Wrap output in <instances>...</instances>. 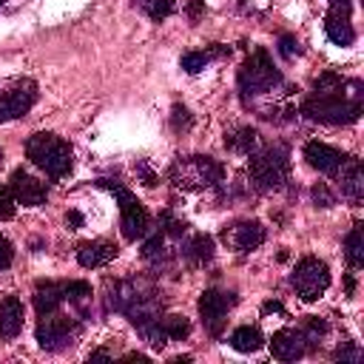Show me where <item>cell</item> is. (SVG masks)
<instances>
[{
    "mask_svg": "<svg viewBox=\"0 0 364 364\" xmlns=\"http://www.w3.org/2000/svg\"><path fill=\"white\" fill-rule=\"evenodd\" d=\"M364 108V85L358 80H344L338 91L327 94H310L301 102V117L321 125H350L361 117Z\"/></svg>",
    "mask_w": 364,
    "mask_h": 364,
    "instance_id": "obj_1",
    "label": "cell"
},
{
    "mask_svg": "<svg viewBox=\"0 0 364 364\" xmlns=\"http://www.w3.org/2000/svg\"><path fill=\"white\" fill-rule=\"evenodd\" d=\"M111 310L122 313L134 327H142L162 316V299L159 290L145 279H119L108 290Z\"/></svg>",
    "mask_w": 364,
    "mask_h": 364,
    "instance_id": "obj_2",
    "label": "cell"
},
{
    "mask_svg": "<svg viewBox=\"0 0 364 364\" xmlns=\"http://www.w3.org/2000/svg\"><path fill=\"white\" fill-rule=\"evenodd\" d=\"M236 82H239L242 102L250 108L259 97H270L282 85V74H279V68L273 65V60L264 48H253L247 54V60L242 63V68L236 74Z\"/></svg>",
    "mask_w": 364,
    "mask_h": 364,
    "instance_id": "obj_3",
    "label": "cell"
},
{
    "mask_svg": "<svg viewBox=\"0 0 364 364\" xmlns=\"http://www.w3.org/2000/svg\"><path fill=\"white\" fill-rule=\"evenodd\" d=\"M26 156L40 168V171H46L48 173V179H63L68 171H71V165H74V151H71V145L63 139V136H57V134H31L28 139H26Z\"/></svg>",
    "mask_w": 364,
    "mask_h": 364,
    "instance_id": "obj_4",
    "label": "cell"
},
{
    "mask_svg": "<svg viewBox=\"0 0 364 364\" xmlns=\"http://www.w3.org/2000/svg\"><path fill=\"white\" fill-rule=\"evenodd\" d=\"M168 179L179 191H205V188H216L225 179V168L213 156L191 154V156H176L171 162Z\"/></svg>",
    "mask_w": 364,
    "mask_h": 364,
    "instance_id": "obj_5",
    "label": "cell"
},
{
    "mask_svg": "<svg viewBox=\"0 0 364 364\" xmlns=\"http://www.w3.org/2000/svg\"><path fill=\"white\" fill-rule=\"evenodd\" d=\"M250 182L256 191H276L290 176V154L284 145L273 142L267 148H256L250 154Z\"/></svg>",
    "mask_w": 364,
    "mask_h": 364,
    "instance_id": "obj_6",
    "label": "cell"
},
{
    "mask_svg": "<svg viewBox=\"0 0 364 364\" xmlns=\"http://www.w3.org/2000/svg\"><path fill=\"white\" fill-rule=\"evenodd\" d=\"M97 185L105 188V191H111V193L117 196V202H119V228H122V236H125L128 242L142 239V236L148 233V228H151V216H148L145 205H142V202H139L122 182H114V179H97Z\"/></svg>",
    "mask_w": 364,
    "mask_h": 364,
    "instance_id": "obj_7",
    "label": "cell"
},
{
    "mask_svg": "<svg viewBox=\"0 0 364 364\" xmlns=\"http://www.w3.org/2000/svg\"><path fill=\"white\" fill-rule=\"evenodd\" d=\"M290 284L304 301H316L330 287V267L318 256H301L290 273Z\"/></svg>",
    "mask_w": 364,
    "mask_h": 364,
    "instance_id": "obj_8",
    "label": "cell"
},
{
    "mask_svg": "<svg viewBox=\"0 0 364 364\" xmlns=\"http://www.w3.org/2000/svg\"><path fill=\"white\" fill-rule=\"evenodd\" d=\"M77 333H80V321L71 318V316H60L57 310L48 313V316H40V324H37V330H34L37 344H40L46 353L65 350L68 344H74Z\"/></svg>",
    "mask_w": 364,
    "mask_h": 364,
    "instance_id": "obj_9",
    "label": "cell"
},
{
    "mask_svg": "<svg viewBox=\"0 0 364 364\" xmlns=\"http://www.w3.org/2000/svg\"><path fill=\"white\" fill-rule=\"evenodd\" d=\"M37 102V82L34 80H14L0 85V122L17 119L31 111Z\"/></svg>",
    "mask_w": 364,
    "mask_h": 364,
    "instance_id": "obj_10",
    "label": "cell"
},
{
    "mask_svg": "<svg viewBox=\"0 0 364 364\" xmlns=\"http://www.w3.org/2000/svg\"><path fill=\"white\" fill-rule=\"evenodd\" d=\"M233 304H236V293H225V290H216V287H210L199 296V316H202V324L210 336L222 333L225 316Z\"/></svg>",
    "mask_w": 364,
    "mask_h": 364,
    "instance_id": "obj_11",
    "label": "cell"
},
{
    "mask_svg": "<svg viewBox=\"0 0 364 364\" xmlns=\"http://www.w3.org/2000/svg\"><path fill=\"white\" fill-rule=\"evenodd\" d=\"M324 34L336 46H350L355 40L353 28V3L350 0H330L327 17H324Z\"/></svg>",
    "mask_w": 364,
    "mask_h": 364,
    "instance_id": "obj_12",
    "label": "cell"
},
{
    "mask_svg": "<svg viewBox=\"0 0 364 364\" xmlns=\"http://www.w3.org/2000/svg\"><path fill=\"white\" fill-rule=\"evenodd\" d=\"M219 239H222L230 250H236V253H247V250H256L259 245H264L267 230H264V225L256 222V219H242V222L228 225V228L222 230Z\"/></svg>",
    "mask_w": 364,
    "mask_h": 364,
    "instance_id": "obj_13",
    "label": "cell"
},
{
    "mask_svg": "<svg viewBox=\"0 0 364 364\" xmlns=\"http://www.w3.org/2000/svg\"><path fill=\"white\" fill-rule=\"evenodd\" d=\"M9 191L14 196L17 205H26V208H40L46 199H48V191L40 179H34L31 173H26L23 168H17L9 179Z\"/></svg>",
    "mask_w": 364,
    "mask_h": 364,
    "instance_id": "obj_14",
    "label": "cell"
},
{
    "mask_svg": "<svg viewBox=\"0 0 364 364\" xmlns=\"http://www.w3.org/2000/svg\"><path fill=\"white\" fill-rule=\"evenodd\" d=\"M304 159H307V165H310L313 171H318V173H324V176H336L338 168L344 165L347 154H341L338 148H333V145H327V142L310 139V142L304 145Z\"/></svg>",
    "mask_w": 364,
    "mask_h": 364,
    "instance_id": "obj_15",
    "label": "cell"
},
{
    "mask_svg": "<svg viewBox=\"0 0 364 364\" xmlns=\"http://www.w3.org/2000/svg\"><path fill=\"white\" fill-rule=\"evenodd\" d=\"M270 353H273V358H279V361H296V358H301V355L307 353L304 338H301V330L284 327V330L273 333V338H270Z\"/></svg>",
    "mask_w": 364,
    "mask_h": 364,
    "instance_id": "obj_16",
    "label": "cell"
},
{
    "mask_svg": "<svg viewBox=\"0 0 364 364\" xmlns=\"http://www.w3.org/2000/svg\"><path fill=\"white\" fill-rule=\"evenodd\" d=\"M336 176H338V185H341V196H347L353 205H358L364 199V168H361V162L355 156H347Z\"/></svg>",
    "mask_w": 364,
    "mask_h": 364,
    "instance_id": "obj_17",
    "label": "cell"
},
{
    "mask_svg": "<svg viewBox=\"0 0 364 364\" xmlns=\"http://www.w3.org/2000/svg\"><path fill=\"white\" fill-rule=\"evenodd\" d=\"M23 316H26V310H23V301L17 296H3L0 299V336L6 341H11V338L20 336Z\"/></svg>",
    "mask_w": 364,
    "mask_h": 364,
    "instance_id": "obj_18",
    "label": "cell"
},
{
    "mask_svg": "<svg viewBox=\"0 0 364 364\" xmlns=\"http://www.w3.org/2000/svg\"><path fill=\"white\" fill-rule=\"evenodd\" d=\"M117 253H119V247L111 245V242H102V239H97V242H82V245L77 247V262H80L82 267H105L108 262L117 259Z\"/></svg>",
    "mask_w": 364,
    "mask_h": 364,
    "instance_id": "obj_19",
    "label": "cell"
},
{
    "mask_svg": "<svg viewBox=\"0 0 364 364\" xmlns=\"http://www.w3.org/2000/svg\"><path fill=\"white\" fill-rule=\"evenodd\" d=\"M213 253H216V245H213V239H210L208 233H193L191 239L182 242V259H185L191 267L208 264V262L213 259Z\"/></svg>",
    "mask_w": 364,
    "mask_h": 364,
    "instance_id": "obj_20",
    "label": "cell"
},
{
    "mask_svg": "<svg viewBox=\"0 0 364 364\" xmlns=\"http://www.w3.org/2000/svg\"><path fill=\"white\" fill-rule=\"evenodd\" d=\"M63 301H65L63 284H57V282H37V287H34V310H37V316L54 313Z\"/></svg>",
    "mask_w": 364,
    "mask_h": 364,
    "instance_id": "obj_21",
    "label": "cell"
},
{
    "mask_svg": "<svg viewBox=\"0 0 364 364\" xmlns=\"http://www.w3.org/2000/svg\"><path fill=\"white\" fill-rule=\"evenodd\" d=\"M213 57H230V48L228 46H219V43H213L210 48H205V51H185L182 57H179V68L182 71H188V74H199Z\"/></svg>",
    "mask_w": 364,
    "mask_h": 364,
    "instance_id": "obj_22",
    "label": "cell"
},
{
    "mask_svg": "<svg viewBox=\"0 0 364 364\" xmlns=\"http://www.w3.org/2000/svg\"><path fill=\"white\" fill-rule=\"evenodd\" d=\"M225 148L233 151V154L250 156V154L259 148V134H256V128H250V125H239V128L228 131V134H225Z\"/></svg>",
    "mask_w": 364,
    "mask_h": 364,
    "instance_id": "obj_23",
    "label": "cell"
},
{
    "mask_svg": "<svg viewBox=\"0 0 364 364\" xmlns=\"http://www.w3.org/2000/svg\"><path fill=\"white\" fill-rule=\"evenodd\" d=\"M228 341H230V347H233L236 353H256V350L264 347V336H262V330H259V327H250V324L236 327V330L230 333Z\"/></svg>",
    "mask_w": 364,
    "mask_h": 364,
    "instance_id": "obj_24",
    "label": "cell"
},
{
    "mask_svg": "<svg viewBox=\"0 0 364 364\" xmlns=\"http://www.w3.org/2000/svg\"><path fill=\"white\" fill-rule=\"evenodd\" d=\"M344 259L353 270H358L364 264V225L355 222L353 230L344 236Z\"/></svg>",
    "mask_w": 364,
    "mask_h": 364,
    "instance_id": "obj_25",
    "label": "cell"
},
{
    "mask_svg": "<svg viewBox=\"0 0 364 364\" xmlns=\"http://www.w3.org/2000/svg\"><path fill=\"white\" fill-rule=\"evenodd\" d=\"M299 330H301L304 347H307V350H318V347H321V338L327 336V321L318 318V316H310Z\"/></svg>",
    "mask_w": 364,
    "mask_h": 364,
    "instance_id": "obj_26",
    "label": "cell"
},
{
    "mask_svg": "<svg viewBox=\"0 0 364 364\" xmlns=\"http://www.w3.org/2000/svg\"><path fill=\"white\" fill-rule=\"evenodd\" d=\"M142 259L151 262V264H165L168 262V250H165V233H151L145 242H142Z\"/></svg>",
    "mask_w": 364,
    "mask_h": 364,
    "instance_id": "obj_27",
    "label": "cell"
},
{
    "mask_svg": "<svg viewBox=\"0 0 364 364\" xmlns=\"http://www.w3.org/2000/svg\"><path fill=\"white\" fill-rule=\"evenodd\" d=\"M134 6L139 11H145L154 23H162L165 17H171L176 11V3L173 0H134Z\"/></svg>",
    "mask_w": 364,
    "mask_h": 364,
    "instance_id": "obj_28",
    "label": "cell"
},
{
    "mask_svg": "<svg viewBox=\"0 0 364 364\" xmlns=\"http://www.w3.org/2000/svg\"><path fill=\"white\" fill-rule=\"evenodd\" d=\"M63 293H65V301L80 307L85 313V304L91 301V284L88 282H65L63 284Z\"/></svg>",
    "mask_w": 364,
    "mask_h": 364,
    "instance_id": "obj_29",
    "label": "cell"
},
{
    "mask_svg": "<svg viewBox=\"0 0 364 364\" xmlns=\"http://www.w3.org/2000/svg\"><path fill=\"white\" fill-rule=\"evenodd\" d=\"M159 324H162V330H165V336H168V341H179V338H185L188 333H191V321L185 318V316H159Z\"/></svg>",
    "mask_w": 364,
    "mask_h": 364,
    "instance_id": "obj_30",
    "label": "cell"
},
{
    "mask_svg": "<svg viewBox=\"0 0 364 364\" xmlns=\"http://www.w3.org/2000/svg\"><path fill=\"white\" fill-rule=\"evenodd\" d=\"M159 230L165 233V239H179V236L188 230V225H185L182 219H176L171 210H162V213H159Z\"/></svg>",
    "mask_w": 364,
    "mask_h": 364,
    "instance_id": "obj_31",
    "label": "cell"
},
{
    "mask_svg": "<svg viewBox=\"0 0 364 364\" xmlns=\"http://www.w3.org/2000/svg\"><path fill=\"white\" fill-rule=\"evenodd\" d=\"M344 85V77L336 71H324L313 80V94H327V91H338Z\"/></svg>",
    "mask_w": 364,
    "mask_h": 364,
    "instance_id": "obj_32",
    "label": "cell"
},
{
    "mask_svg": "<svg viewBox=\"0 0 364 364\" xmlns=\"http://www.w3.org/2000/svg\"><path fill=\"white\" fill-rule=\"evenodd\" d=\"M171 128L179 131V134L193 128V117H191V111H188L185 105H179V102L171 108Z\"/></svg>",
    "mask_w": 364,
    "mask_h": 364,
    "instance_id": "obj_33",
    "label": "cell"
},
{
    "mask_svg": "<svg viewBox=\"0 0 364 364\" xmlns=\"http://www.w3.org/2000/svg\"><path fill=\"white\" fill-rule=\"evenodd\" d=\"M276 48H279V54H282L284 60H293V57H299V54H301V43H299L293 34H282Z\"/></svg>",
    "mask_w": 364,
    "mask_h": 364,
    "instance_id": "obj_34",
    "label": "cell"
},
{
    "mask_svg": "<svg viewBox=\"0 0 364 364\" xmlns=\"http://www.w3.org/2000/svg\"><path fill=\"white\" fill-rule=\"evenodd\" d=\"M310 199L318 205V208H333L336 205V193L324 185V182H318V185H313V191H310Z\"/></svg>",
    "mask_w": 364,
    "mask_h": 364,
    "instance_id": "obj_35",
    "label": "cell"
},
{
    "mask_svg": "<svg viewBox=\"0 0 364 364\" xmlns=\"http://www.w3.org/2000/svg\"><path fill=\"white\" fill-rule=\"evenodd\" d=\"M333 358H336V361H350V364H355V361H361V350H358L353 341H344V344L336 347Z\"/></svg>",
    "mask_w": 364,
    "mask_h": 364,
    "instance_id": "obj_36",
    "label": "cell"
},
{
    "mask_svg": "<svg viewBox=\"0 0 364 364\" xmlns=\"http://www.w3.org/2000/svg\"><path fill=\"white\" fill-rule=\"evenodd\" d=\"M14 196H11V191H9V185L3 188L0 185V219H11L14 216Z\"/></svg>",
    "mask_w": 364,
    "mask_h": 364,
    "instance_id": "obj_37",
    "label": "cell"
},
{
    "mask_svg": "<svg viewBox=\"0 0 364 364\" xmlns=\"http://www.w3.org/2000/svg\"><path fill=\"white\" fill-rule=\"evenodd\" d=\"M11 262H14V247L6 236H0V270H6Z\"/></svg>",
    "mask_w": 364,
    "mask_h": 364,
    "instance_id": "obj_38",
    "label": "cell"
},
{
    "mask_svg": "<svg viewBox=\"0 0 364 364\" xmlns=\"http://www.w3.org/2000/svg\"><path fill=\"white\" fill-rule=\"evenodd\" d=\"M136 173H139L142 185H148V188H154V185H156V173L148 168V162H136Z\"/></svg>",
    "mask_w": 364,
    "mask_h": 364,
    "instance_id": "obj_39",
    "label": "cell"
},
{
    "mask_svg": "<svg viewBox=\"0 0 364 364\" xmlns=\"http://www.w3.org/2000/svg\"><path fill=\"white\" fill-rule=\"evenodd\" d=\"M65 225H68L71 230L82 228V213H80V210H68V213H65Z\"/></svg>",
    "mask_w": 364,
    "mask_h": 364,
    "instance_id": "obj_40",
    "label": "cell"
},
{
    "mask_svg": "<svg viewBox=\"0 0 364 364\" xmlns=\"http://www.w3.org/2000/svg\"><path fill=\"white\" fill-rule=\"evenodd\" d=\"M185 11H188V17H191V20H196L199 14H205V3H202V0H193V3H191Z\"/></svg>",
    "mask_w": 364,
    "mask_h": 364,
    "instance_id": "obj_41",
    "label": "cell"
},
{
    "mask_svg": "<svg viewBox=\"0 0 364 364\" xmlns=\"http://www.w3.org/2000/svg\"><path fill=\"white\" fill-rule=\"evenodd\" d=\"M284 307H282V301H264V307H262V313H282Z\"/></svg>",
    "mask_w": 364,
    "mask_h": 364,
    "instance_id": "obj_42",
    "label": "cell"
},
{
    "mask_svg": "<svg viewBox=\"0 0 364 364\" xmlns=\"http://www.w3.org/2000/svg\"><path fill=\"white\" fill-rule=\"evenodd\" d=\"M344 290H347V296H353V293H355V279H353L350 273L344 276Z\"/></svg>",
    "mask_w": 364,
    "mask_h": 364,
    "instance_id": "obj_43",
    "label": "cell"
},
{
    "mask_svg": "<svg viewBox=\"0 0 364 364\" xmlns=\"http://www.w3.org/2000/svg\"><path fill=\"white\" fill-rule=\"evenodd\" d=\"M88 358H91V361H100V358H102V361H111V353H105V350H94Z\"/></svg>",
    "mask_w": 364,
    "mask_h": 364,
    "instance_id": "obj_44",
    "label": "cell"
},
{
    "mask_svg": "<svg viewBox=\"0 0 364 364\" xmlns=\"http://www.w3.org/2000/svg\"><path fill=\"white\" fill-rule=\"evenodd\" d=\"M0 165H3V151H0Z\"/></svg>",
    "mask_w": 364,
    "mask_h": 364,
    "instance_id": "obj_45",
    "label": "cell"
},
{
    "mask_svg": "<svg viewBox=\"0 0 364 364\" xmlns=\"http://www.w3.org/2000/svg\"><path fill=\"white\" fill-rule=\"evenodd\" d=\"M0 9H3V0H0Z\"/></svg>",
    "mask_w": 364,
    "mask_h": 364,
    "instance_id": "obj_46",
    "label": "cell"
}]
</instances>
